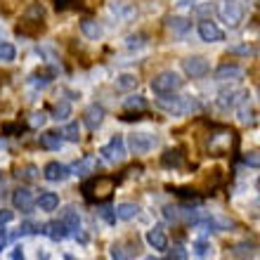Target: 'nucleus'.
<instances>
[{
  "instance_id": "obj_30",
  "label": "nucleus",
  "mask_w": 260,
  "mask_h": 260,
  "mask_svg": "<svg viewBox=\"0 0 260 260\" xmlns=\"http://www.w3.org/2000/svg\"><path fill=\"white\" fill-rule=\"evenodd\" d=\"M147 45V36L144 34H130L125 36V48L128 50H142Z\"/></svg>"
},
{
  "instance_id": "obj_35",
  "label": "nucleus",
  "mask_w": 260,
  "mask_h": 260,
  "mask_svg": "<svg viewBox=\"0 0 260 260\" xmlns=\"http://www.w3.org/2000/svg\"><path fill=\"white\" fill-rule=\"evenodd\" d=\"M258 50L253 45H232L230 48V55H241V57H255Z\"/></svg>"
},
{
  "instance_id": "obj_39",
  "label": "nucleus",
  "mask_w": 260,
  "mask_h": 260,
  "mask_svg": "<svg viewBox=\"0 0 260 260\" xmlns=\"http://www.w3.org/2000/svg\"><path fill=\"white\" fill-rule=\"evenodd\" d=\"M12 220H14V211H7V208L0 211V237H5V225L12 222Z\"/></svg>"
},
{
  "instance_id": "obj_36",
  "label": "nucleus",
  "mask_w": 260,
  "mask_h": 260,
  "mask_svg": "<svg viewBox=\"0 0 260 260\" xmlns=\"http://www.w3.org/2000/svg\"><path fill=\"white\" fill-rule=\"evenodd\" d=\"M17 178H19V180H28V182H31V180L38 178V168H36V166H24V168H19V171H17Z\"/></svg>"
},
{
  "instance_id": "obj_11",
  "label": "nucleus",
  "mask_w": 260,
  "mask_h": 260,
  "mask_svg": "<svg viewBox=\"0 0 260 260\" xmlns=\"http://www.w3.org/2000/svg\"><path fill=\"white\" fill-rule=\"evenodd\" d=\"M246 90H232V92H222L218 97V107L220 109H237L241 102H246Z\"/></svg>"
},
{
  "instance_id": "obj_41",
  "label": "nucleus",
  "mask_w": 260,
  "mask_h": 260,
  "mask_svg": "<svg viewBox=\"0 0 260 260\" xmlns=\"http://www.w3.org/2000/svg\"><path fill=\"white\" fill-rule=\"evenodd\" d=\"M100 215H102L107 222H111V225L116 222V208H111V206H102V208H100Z\"/></svg>"
},
{
  "instance_id": "obj_47",
  "label": "nucleus",
  "mask_w": 260,
  "mask_h": 260,
  "mask_svg": "<svg viewBox=\"0 0 260 260\" xmlns=\"http://www.w3.org/2000/svg\"><path fill=\"white\" fill-rule=\"evenodd\" d=\"M201 0H180V5H199Z\"/></svg>"
},
{
  "instance_id": "obj_24",
  "label": "nucleus",
  "mask_w": 260,
  "mask_h": 260,
  "mask_svg": "<svg viewBox=\"0 0 260 260\" xmlns=\"http://www.w3.org/2000/svg\"><path fill=\"white\" fill-rule=\"evenodd\" d=\"M140 78L135 74H118L116 76V88L118 90H135Z\"/></svg>"
},
{
  "instance_id": "obj_42",
  "label": "nucleus",
  "mask_w": 260,
  "mask_h": 260,
  "mask_svg": "<svg viewBox=\"0 0 260 260\" xmlns=\"http://www.w3.org/2000/svg\"><path fill=\"white\" fill-rule=\"evenodd\" d=\"M244 164L251 166V168H260V154L258 151H248L246 156H244Z\"/></svg>"
},
{
  "instance_id": "obj_29",
  "label": "nucleus",
  "mask_w": 260,
  "mask_h": 260,
  "mask_svg": "<svg viewBox=\"0 0 260 260\" xmlns=\"http://www.w3.org/2000/svg\"><path fill=\"white\" fill-rule=\"evenodd\" d=\"M52 71H36L34 76H31V85H36V88H45V85H50L52 83Z\"/></svg>"
},
{
  "instance_id": "obj_8",
  "label": "nucleus",
  "mask_w": 260,
  "mask_h": 260,
  "mask_svg": "<svg viewBox=\"0 0 260 260\" xmlns=\"http://www.w3.org/2000/svg\"><path fill=\"white\" fill-rule=\"evenodd\" d=\"M199 36H201V41L206 43H220L225 41V34H222V28L211 19H204L199 21Z\"/></svg>"
},
{
  "instance_id": "obj_20",
  "label": "nucleus",
  "mask_w": 260,
  "mask_h": 260,
  "mask_svg": "<svg viewBox=\"0 0 260 260\" xmlns=\"http://www.w3.org/2000/svg\"><path fill=\"white\" fill-rule=\"evenodd\" d=\"M64 144V137L59 133H43L41 135V147L43 149H50V151H59Z\"/></svg>"
},
{
  "instance_id": "obj_38",
  "label": "nucleus",
  "mask_w": 260,
  "mask_h": 260,
  "mask_svg": "<svg viewBox=\"0 0 260 260\" xmlns=\"http://www.w3.org/2000/svg\"><path fill=\"white\" fill-rule=\"evenodd\" d=\"M111 260H130V251H125L123 244H114L111 246Z\"/></svg>"
},
{
  "instance_id": "obj_32",
  "label": "nucleus",
  "mask_w": 260,
  "mask_h": 260,
  "mask_svg": "<svg viewBox=\"0 0 260 260\" xmlns=\"http://www.w3.org/2000/svg\"><path fill=\"white\" fill-rule=\"evenodd\" d=\"M69 116H71V104L69 102L55 104V109H52V118H55V121H67Z\"/></svg>"
},
{
  "instance_id": "obj_13",
  "label": "nucleus",
  "mask_w": 260,
  "mask_h": 260,
  "mask_svg": "<svg viewBox=\"0 0 260 260\" xmlns=\"http://www.w3.org/2000/svg\"><path fill=\"white\" fill-rule=\"evenodd\" d=\"M144 239H147V244L154 251H168V237H166V232L161 227H151L149 232L144 234Z\"/></svg>"
},
{
  "instance_id": "obj_5",
  "label": "nucleus",
  "mask_w": 260,
  "mask_h": 260,
  "mask_svg": "<svg viewBox=\"0 0 260 260\" xmlns=\"http://www.w3.org/2000/svg\"><path fill=\"white\" fill-rule=\"evenodd\" d=\"M156 144H158V137L151 135V133H133L128 137V147L133 154H149Z\"/></svg>"
},
{
  "instance_id": "obj_33",
  "label": "nucleus",
  "mask_w": 260,
  "mask_h": 260,
  "mask_svg": "<svg viewBox=\"0 0 260 260\" xmlns=\"http://www.w3.org/2000/svg\"><path fill=\"white\" fill-rule=\"evenodd\" d=\"M168 192H173L180 199H185V201H197L199 199V194L194 189H189V187H168Z\"/></svg>"
},
{
  "instance_id": "obj_50",
  "label": "nucleus",
  "mask_w": 260,
  "mask_h": 260,
  "mask_svg": "<svg viewBox=\"0 0 260 260\" xmlns=\"http://www.w3.org/2000/svg\"><path fill=\"white\" fill-rule=\"evenodd\" d=\"M64 260H78V258H74V255H67V258H64Z\"/></svg>"
},
{
  "instance_id": "obj_34",
  "label": "nucleus",
  "mask_w": 260,
  "mask_h": 260,
  "mask_svg": "<svg viewBox=\"0 0 260 260\" xmlns=\"http://www.w3.org/2000/svg\"><path fill=\"white\" fill-rule=\"evenodd\" d=\"M232 253L237 255V258H246V255L255 253V246L253 244H248V241H241V244H237V246L232 248Z\"/></svg>"
},
{
  "instance_id": "obj_12",
  "label": "nucleus",
  "mask_w": 260,
  "mask_h": 260,
  "mask_svg": "<svg viewBox=\"0 0 260 260\" xmlns=\"http://www.w3.org/2000/svg\"><path fill=\"white\" fill-rule=\"evenodd\" d=\"M102 121H104V109L100 107V104H90L88 109H85V114H83V123H85V128L97 130L100 125H102Z\"/></svg>"
},
{
  "instance_id": "obj_7",
  "label": "nucleus",
  "mask_w": 260,
  "mask_h": 260,
  "mask_svg": "<svg viewBox=\"0 0 260 260\" xmlns=\"http://www.w3.org/2000/svg\"><path fill=\"white\" fill-rule=\"evenodd\" d=\"M12 206L17 211L21 213H31V208L36 206V199H34V192L28 187H19L12 192Z\"/></svg>"
},
{
  "instance_id": "obj_6",
  "label": "nucleus",
  "mask_w": 260,
  "mask_h": 260,
  "mask_svg": "<svg viewBox=\"0 0 260 260\" xmlns=\"http://www.w3.org/2000/svg\"><path fill=\"white\" fill-rule=\"evenodd\" d=\"M182 71H185L189 78H204V76L211 71V67H208V59H206V57L194 55V57L182 59Z\"/></svg>"
},
{
  "instance_id": "obj_52",
  "label": "nucleus",
  "mask_w": 260,
  "mask_h": 260,
  "mask_svg": "<svg viewBox=\"0 0 260 260\" xmlns=\"http://www.w3.org/2000/svg\"><path fill=\"white\" fill-rule=\"evenodd\" d=\"M258 192H260V178H258Z\"/></svg>"
},
{
  "instance_id": "obj_43",
  "label": "nucleus",
  "mask_w": 260,
  "mask_h": 260,
  "mask_svg": "<svg viewBox=\"0 0 260 260\" xmlns=\"http://www.w3.org/2000/svg\"><path fill=\"white\" fill-rule=\"evenodd\" d=\"M43 123H45V114H43V111H38V114L31 116V125H34V128H41Z\"/></svg>"
},
{
  "instance_id": "obj_3",
  "label": "nucleus",
  "mask_w": 260,
  "mask_h": 260,
  "mask_svg": "<svg viewBox=\"0 0 260 260\" xmlns=\"http://www.w3.org/2000/svg\"><path fill=\"white\" fill-rule=\"evenodd\" d=\"M218 14L230 28H237L244 21V7L239 3H234V0H222L218 5Z\"/></svg>"
},
{
  "instance_id": "obj_45",
  "label": "nucleus",
  "mask_w": 260,
  "mask_h": 260,
  "mask_svg": "<svg viewBox=\"0 0 260 260\" xmlns=\"http://www.w3.org/2000/svg\"><path fill=\"white\" fill-rule=\"evenodd\" d=\"M140 114H125V116H121V121H140Z\"/></svg>"
},
{
  "instance_id": "obj_46",
  "label": "nucleus",
  "mask_w": 260,
  "mask_h": 260,
  "mask_svg": "<svg viewBox=\"0 0 260 260\" xmlns=\"http://www.w3.org/2000/svg\"><path fill=\"white\" fill-rule=\"evenodd\" d=\"M12 260H24V251L14 248V251H12Z\"/></svg>"
},
{
  "instance_id": "obj_48",
  "label": "nucleus",
  "mask_w": 260,
  "mask_h": 260,
  "mask_svg": "<svg viewBox=\"0 0 260 260\" xmlns=\"http://www.w3.org/2000/svg\"><path fill=\"white\" fill-rule=\"evenodd\" d=\"M5 248V237H0V251Z\"/></svg>"
},
{
  "instance_id": "obj_10",
  "label": "nucleus",
  "mask_w": 260,
  "mask_h": 260,
  "mask_svg": "<svg viewBox=\"0 0 260 260\" xmlns=\"http://www.w3.org/2000/svg\"><path fill=\"white\" fill-rule=\"evenodd\" d=\"M215 81H239V78H244V69L239 67V64H220L218 69H215Z\"/></svg>"
},
{
  "instance_id": "obj_21",
  "label": "nucleus",
  "mask_w": 260,
  "mask_h": 260,
  "mask_svg": "<svg viewBox=\"0 0 260 260\" xmlns=\"http://www.w3.org/2000/svg\"><path fill=\"white\" fill-rule=\"evenodd\" d=\"M95 168H97L95 156H83L81 161H76V164L71 166V173H76V175H88V173H95Z\"/></svg>"
},
{
  "instance_id": "obj_51",
  "label": "nucleus",
  "mask_w": 260,
  "mask_h": 260,
  "mask_svg": "<svg viewBox=\"0 0 260 260\" xmlns=\"http://www.w3.org/2000/svg\"><path fill=\"white\" fill-rule=\"evenodd\" d=\"M144 260H158V258H154V255H149V258H144Z\"/></svg>"
},
{
  "instance_id": "obj_4",
  "label": "nucleus",
  "mask_w": 260,
  "mask_h": 260,
  "mask_svg": "<svg viewBox=\"0 0 260 260\" xmlns=\"http://www.w3.org/2000/svg\"><path fill=\"white\" fill-rule=\"evenodd\" d=\"M100 154H102V158L107 161V164H121V161L125 158V154H128V151H125V140L123 137H118V135L111 137L109 142L100 149Z\"/></svg>"
},
{
  "instance_id": "obj_23",
  "label": "nucleus",
  "mask_w": 260,
  "mask_h": 260,
  "mask_svg": "<svg viewBox=\"0 0 260 260\" xmlns=\"http://www.w3.org/2000/svg\"><path fill=\"white\" fill-rule=\"evenodd\" d=\"M140 213V206L130 204V201H123V204L116 206V220H133Z\"/></svg>"
},
{
  "instance_id": "obj_26",
  "label": "nucleus",
  "mask_w": 260,
  "mask_h": 260,
  "mask_svg": "<svg viewBox=\"0 0 260 260\" xmlns=\"http://www.w3.org/2000/svg\"><path fill=\"white\" fill-rule=\"evenodd\" d=\"M14 57H17V48H14L12 43L0 41V64H10V62H14Z\"/></svg>"
},
{
  "instance_id": "obj_18",
  "label": "nucleus",
  "mask_w": 260,
  "mask_h": 260,
  "mask_svg": "<svg viewBox=\"0 0 260 260\" xmlns=\"http://www.w3.org/2000/svg\"><path fill=\"white\" fill-rule=\"evenodd\" d=\"M166 26L171 28L175 36H187L192 28V21L187 17H166Z\"/></svg>"
},
{
  "instance_id": "obj_25",
  "label": "nucleus",
  "mask_w": 260,
  "mask_h": 260,
  "mask_svg": "<svg viewBox=\"0 0 260 260\" xmlns=\"http://www.w3.org/2000/svg\"><path fill=\"white\" fill-rule=\"evenodd\" d=\"M237 114H239V121L244 125H253L255 123V111L251 109V104L248 102H241L239 107H237Z\"/></svg>"
},
{
  "instance_id": "obj_27",
  "label": "nucleus",
  "mask_w": 260,
  "mask_h": 260,
  "mask_svg": "<svg viewBox=\"0 0 260 260\" xmlns=\"http://www.w3.org/2000/svg\"><path fill=\"white\" fill-rule=\"evenodd\" d=\"M123 107L128 111H144L147 109V100H144L142 95H130V97H125Z\"/></svg>"
},
{
  "instance_id": "obj_49",
  "label": "nucleus",
  "mask_w": 260,
  "mask_h": 260,
  "mask_svg": "<svg viewBox=\"0 0 260 260\" xmlns=\"http://www.w3.org/2000/svg\"><path fill=\"white\" fill-rule=\"evenodd\" d=\"M3 38H5V31H3V26H0V41H3Z\"/></svg>"
},
{
  "instance_id": "obj_37",
  "label": "nucleus",
  "mask_w": 260,
  "mask_h": 260,
  "mask_svg": "<svg viewBox=\"0 0 260 260\" xmlns=\"http://www.w3.org/2000/svg\"><path fill=\"white\" fill-rule=\"evenodd\" d=\"M76 7H81V0H55L57 12H67V10H76Z\"/></svg>"
},
{
  "instance_id": "obj_9",
  "label": "nucleus",
  "mask_w": 260,
  "mask_h": 260,
  "mask_svg": "<svg viewBox=\"0 0 260 260\" xmlns=\"http://www.w3.org/2000/svg\"><path fill=\"white\" fill-rule=\"evenodd\" d=\"M43 175H45V180H50V182H64V180L71 175V168L59 164V161H50V164L43 168Z\"/></svg>"
},
{
  "instance_id": "obj_17",
  "label": "nucleus",
  "mask_w": 260,
  "mask_h": 260,
  "mask_svg": "<svg viewBox=\"0 0 260 260\" xmlns=\"http://www.w3.org/2000/svg\"><path fill=\"white\" fill-rule=\"evenodd\" d=\"M111 12L116 14L121 21H130L137 17V7L133 3H123V0H118V3H111Z\"/></svg>"
},
{
  "instance_id": "obj_16",
  "label": "nucleus",
  "mask_w": 260,
  "mask_h": 260,
  "mask_svg": "<svg viewBox=\"0 0 260 260\" xmlns=\"http://www.w3.org/2000/svg\"><path fill=\"white\" fill-rule=\"evenodd\" d=\"M41 232L48 234L52 241H64L69 237V230H67V225H64L62 220H52V222H48V225H43Z\"/></svg>"
},
{
  "instance_id": "obj_31",
  "label": "nucleus",
  "mask_w": 260,
  "mask_h": 260,
  "mask_svg": "<svg viewBox=\"0 0 260 260\" xmlns=\"http://www.w3.org/2000/svg\"><path fill=\"white\" fill-rule=\"evenodd\" d=\"M59 135H62L67 142H78V140H81V128H78V123H67Z\"/></svg>"
},
{
  "instance_id": "obj_53",
  "label": "nucleus",
  "mask_w": 260,
  "mask_h": 260,
  "mask_svg": "<svg viewBox=\"0 0 260 260\" xmlns=\"http://www.w3.org/2000/svg\"><path fill=\"white\" fill-rule=\"evenodd\" d=\"M258 97H260V88H258Z\"/></svg>"
},
{
  "instance_id": "obj_2",
  "label": "nucleus",
  "mask_w": 260,
  "mask_h": 260,
  "mask_svg": "<svg viewBox=\"0 0 260 260\" xmlns=\"http://www.w3.org/2000/svg\"><path fill=\"white\" fill-rule=\"evenodd\" d=\"M182 78H180L175 71H161L158 76L151 78V90L156 92V95H173L175 90L182 88Z\"/></svg>"
},
{
  "instance_id": "obj_22",
  "label": "nucleus",
  "mask_w": 260,
  "mask_h": 260,
  "mask_svg": "<svg viewBox=\"0 0 260 260\" xmlns=\"http://www.w3.org/2000/svg\"><path fill=\"white\" fill-rule=\"evenodd\" d=\"M38 208L41 211H45V213H50V211H57V206H59V197H57L55 192H43L41 197H38Z\"/></svg>"
},
{
  "instance_id": "obj_28",
  "label": "nucleus",
  "mask_w": 260,
  "mask_h": 260,
  "mask_svg": "<svg viewBox=\"0 0 260 260\" xmlns=\"http://www.w3.org/2000/svg\"><path fill=\"white\" fill-rule=\"evenodd\" d=\"M192 253H194V258L204 260V258H208V255L213 253V248H211V244H208V241L199 239V241H194V244H192Z\"/></svg>"
},
{
  "instance_id": "obj_1",
  "label": "nucleus",
  "mask_w": 260,
  "mask_h": 260,
  "mask_svg": "<svg viewBox=\"0 0 260 260\" xmlns=\"http://www.w3.org/2000/svg\"><path fill=\"white\" fill-rule=\"evenodd\" d=\"M156 107L171 116H189V114H197L201 111V104H199L197 97H168V95H161L156 100Z\"/></svg>"
},
{
  "instance_id": "obj_19",
  "label": "nucleus",
  "mask_w": 260,
  "mask_h": 260,
  "mask_svg": "<svg viewBox=\"0 0 260 260\" xmlns=\"http://www.w3.org/2000/svg\"><path fill=\"white\" fill-rule=\"evenodd\" d=\"M81 34L85 36L88 41H100V38H102V26H100V21H95V19H83Z\"/></svg>"
},
{
  "instance_id": "obj_14",
  "label": "nucleus",
  "mask_w": 260,
  "mask_h": 260,
  "mask_svg": "<svg viewBox=\"0 0 260 260\" xmlns=\"http://www.w3.org/2000/svg\"><path fill=\"white\" fill-rule=\"evenodd\" d=\"M67 225V230H69V234H81V215H78V211H76L74 206H69V208H64L62 211V218H59Z\"/></svg>"
},
{
  "instance_id": "obj_40",
  "label": "nucleus",
  "mask_w": 260,
  "mask_h": 260,
  "mask_svg": "<svg viewBox=\"0 0 260 260\" xmlns=\"http://www.w3.org/2000/svg\"><path fill=\"white\" fill-rule=\"evenodd\" d=\"M187 258H189V255H187V248H182L178 244V246L171 248V253H168V258L166 260H187Z\"/></svg>"
},
{
  "instance_id": "obj_44",
  "label": "nucleus",
  "mask_w": 260,
  "mask_h": 260,
  "mask_svg": "<svg viewBox=\"0 0 260 260\" xmlns=\"http://www.w3.org/2000/svg\"><path fill=\"white\" fill-rule=\"evenodd\" d=\"M3 133H5V135H12V133H21V125H17V123H5V125H3Z\"/></svg>"
},
{
  "instance_id": "obj_15",
  "label": "nucleus",
  "mask_w": 260,
  "mask_h": 260,
  "mask_svg": "<svg viewBox=\"0 0 260 260\" xmlns=\"http://www.w3.org/2000/svg\"><path fill=\"white\" fill-rule=\"evenodd\" d=\"M161 166L164 168H171V171H178L185 166V154L182 149H168L161 154Z\"/></svg>"
}]
</instances>
